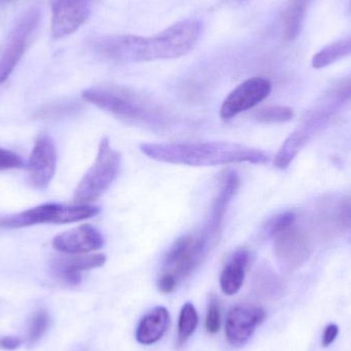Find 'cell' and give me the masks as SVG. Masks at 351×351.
Listing matches in <instances>:
<instances>
[{
  "label": "cell",
  "mask_w": 351,
  "mask_h": 351,
  "mask_svg": "<svg viewBox=\"0 0 351 351\" xmlns=\"http://www.w3.org/2000/svg\"><path fill=\"white\" fill-rule=\"evenodd\" d=\"M147 158L166 164L189 167H214L247 162L265 165L270 160L264 150L230 142H182L144 143L140 145Z\"/></svg>",
  "instance_id": "1"
},
{
  "label": "cell",
  "mask_w": 351,
  "mask_h": 351,
  "mask_svg": "<svg viewBox=\"0 0 351 351\" xmlns=\"http://www.w3.org/2000/svg\"><path fill=\"white\" fill-rule=\"evenodd\" d=\"M82 98L132 125L162 130L172 121L170 113L160 105L127 88H86Z\"/></svg>",
  "instance_id": "2"
},
{
  "label": "cell",
  "mask_w": 351,
  "mask_h": 351,
  "mask_svg": "<svg viewBox=\"0 0 351 351\" xmlns=\"http://www.w3.org/2000/svg\"><path fill=\"white\" fill-rule=\"evenodd\" d=\"M121 164V154L113 149L108 138H103L96 160L76 187L74 199L84 204L102 196L117 179Z\"/></svg>",
  "instance_id": "3"
},
{
  "label": "cell",
  "mask_w": 351,
  "mask_h": 351,
  "mask_svg": "<svg viewBox=\"0 0 351 351\" xmlns=\"http://www.w3.org/2000/svg\"><path fill=\"white\" fill-rule=\"evenodd\" d=\"M96 215V206L90 204L62 206L59 204H43L19 214L0 218V227L16 229L47 223L69 224L93 218Z\"/></svg>",
  "instance_id": "4"
},
{
  "label": "cell",
  "mask_w": 351,
  "mask_h": 351,
  "mask_svg": "<svg viewBox=\"0 0 351 351\" xmlns=\"http://www.w3.org/2000/svg\"><path fill=\"white\" fill-rule=\"evenodd\" d=\"M212 245L202 230L179 237L165 258L164 274H172L178 282L187 278L206 259Z\"/></svg>",
  "instance_id": "5"
},
{
  "label": "cell",
  "mask_w": 351,
  "mask_h": 351,
  "mask_svg": "<svg viewBox=\"0 0 351 351\" xmlns=\"http://www.w3.org/2000/svg\"><path fill=\"white\" fill-rule=\"evenodd\" d=\"M40 12L37 8H30L12 27L0 55V84L8 80L20 63L33 33L40 23Z\"/></svg>",
  "instance_id": "6"
},
{
  "label": "cell",
  "mask_w": 351,
  "mask_h": 351,
  "mask_svg": "<svg viewBox=\"0 0 351 351\" xmlns=\"http://www.w3.org/2000/svg\"><path fill=\"white\" fill-rule=\"evenodd\" d=\"M335 111V109L325 104L309 113L308 117L303 119L278 150L274 158V166L280 170L288 168L313 136L329 121Z\"/></svg>",
  "instance_id": "7"
},
{
  "label": "cell",
  "mask_w": 351,
  "mask_h": 351,
  "mask_svg": "<svg viewBox=\"0 0 351 351\" xmlns=\"http://www.w3.org/2000/svg\"><path fill=\"white\" fill-rule=\"evenodd\" d=\"M271 92V84L263 77L245 80L227 96L220 109V117L229 121L239 113L257 106L265 100Z\"/></svg>",
  "instance_id": "8"
},
{
  "label": "cell",
  "mask_w": 351,
  "mask_h": 351,
  "mask_svg": "<svg viewBox=\"0 0 351 351\" xmlns=\"http://www.w3.org/2000/svg\"><path fill=\"white\" fill-rule=\"evenodd\" d=\"M92 0H53L51 31L55 38L69 36L90 18Z\"/></svg>",
  "instance_id": "9"
},
{
  "label": "cell",
  "mask_w": 351,
  "mask_h": 351,
  "mask_svg": "<svg viewBox=\"0 0 351 351\" xmlns=\"http://www.w3.org/2000/svg\"><path fill=\"white\" fill-rule=\"evenodd\" d=\"M57 170V149L49 136H39L28 160L29 182L36 189L49 187Z\"/></svg>",
  "instance_id": "10"
},
{
  "label": "cell",
  "mask_w": 351,
  "mask_h": 351,
  "mask_svg": "<svg viewBox=\"0 0 351 351\" xmlns=\"http://www.w3.org/2000/svg\"><path fill=\"white\" fill-rule=\"evenodd\" d=\"M265 317L264 309L256 305L241 304L233 307L227 315L225 325L227 341L233 346L247 343Z\"/></svg>",
  "instance_id": "11"
},
{
  "label": "cell",
  "mask_w": 351,
  "mask_h": 351,
  "mask_svg": "<svg viewBox=\"0 0 351 351\" xmlns=\"http://www.w3.org/2000/svg\"><path fill=\"white\" fill-rule=\"evenodd\" d=\"M274 239L276 258L280 265L289 271L298 269L311 257V247L306 237L296 224L276 235Z\"/></svg>",
  "instance_id": "12"
},
{
  "label": "cell",
  "mask_w": 351,
  "mask_h": 351,
  "mask_svg": "<svg viewBox=\"0 0 351 351\" xmlns=\"http://www.w3.org/2000/svg\"><path fill=\"white\" fill-rule=\"evenodd\" d=\"M102 233L90 224L80 225L53 237V249L68 255H82L98 251L104 245Z\"/></svg>",
  "instance_id": "13"
},
{
  "label": "cell",
  "mask_w": 351,
  "mask_h": 351,
  "mask_svg": "<svg viewBox=\"0 0 351 351\" xmlns=\"http://www.w3.org/2000/svg\"><path fill=\"white\" fill-rule=\"evenodd\" d=\"M239 185H241V181L237 173L229 172L223 176L220 189L210 206V212L206 226L202 229V232L208 237L213 245L220 237L227 208L237 194Z\"/></svg>",
  "instance_id": "14"
},
{
  "label": "cell",
  "mask_w": 351,
  "mask_h": 351,
  "mask_svg": "<svg viewBox=\"0 0 351 351\" xmlns=\"http://www.w3.org/2000/svg\"><path fill=\"white\" fill-rule=\"evenodd\" d=\"M106 262L104 254L95 255H68L60 256L51 260V266L53 272L64 282L69 285H76L80 282L82 274L88 270L101 267Z\"/></svg>",
  "instance_id": "15"
},
{
  "label": "cell",
  "mask_w": 351,
  "mask_h": 351,
  "mask_svg": "<svg viewBox=\"0 0 351 351\" xmlns=\"http://www.w3.org/2000/svg\"><path fill=\"white\" fill-rule=\"evenodd\" d=\"M170 315L162 306L154 307L140 321L136 331V339L143 346H152L162 339L168 329Z\"/></svg>",
  "instance_id": "16"
},
{
  "label": "cell",
  "mask_w": 351,
  "mask_h": 351,
  "mask_svg": "<svg viewBox=\"0 0 351 351\" xmlns=\"http://www.w3.org/2000/svg\"><path fill=\"white\" fill-rule=\"evenodd\" d=\"M249 258V252L241 249L227 262L220 276L221 290L224 294L232 296L241 290L245 282Z\"/></svg>",
  "instance_id": "17"
},
{
  "label": "cell",
  "mask_w": 351,
  "mask_h": 351,
  "mask_svg": "<svg viewBox=\"0 0 351 351\" xmlns=\"http://www.w3.org/2000/svg\"><path fill=\"white\" fill-rule=\"evenodd\" d=\"M313 0H289L282 16V33L287 40H294L300 34L307 10Z\"/></svg>",
  "instance_id": "18"
},
{
  "label": "cell",
  "mask_w": 351,
  "mask_h": 351,
  "mask_svg": "<svg viewBox=\"0 0 351 351\" xmlns=\"http://www.w3.org/2000/svg\"><path fill=\"white\" fill-rule=\"evenodd\" d=\"M351 55V37L332 43L328 47H324L313 57V67L315 69L327 67L343 58Z\"/></svg>",
  "instance_id": "19"
},
{
  "label": "cell",
  "mask_w": 351,
  "mask_h": 351,
  "mask_svg": "<svg viewBox=\"0 0 351 351\" xmlns=\"http://www.w3.org/2000/svg\"><path fill=\"white\" fill-rule=\"evenodd\" d=\"M198 325V315L192 303L187 302L183 305L180 311L179 323H178V344L183 346L195 332Z\"/></svg>",
  "instance_id": "20"
},
{
  "label": "cell",
  "mask_w": 351,
  "mask_h": 351,
  "mask_svg": "<svg viewBox=\"0 0 351 351\" xmlns=\"http://www.w3.org/2000/svg\"><path fill=\"white\" fill-rule=\"evenodd\" d=\"M294 117V111L287 106H269L254 113V119L264 123H284Z\"/></svg>",
  "instance_id": "21"
},
{
  "label": "cell",
  "mask_w": 351,
  "mask_h": 351,
  "mask_svg": "<svg viewBox=\"0 0 351 351\" xmlns=\"http://www.w3.org/2000/svg\"><path fill=\"white\" fill-rule=\"evenodd\" d=\"M49 315L45 309H38L33 313L27 325V338L29 343L34 344L45 335L49 329Z\"/></svg>",
  "instance_id": "22"
},
{
  "label": "cell",
  "mask_w": 351,
  "mask_h": 351,
  "mask_svg": "<svg viewBox=\"0 0 351 351\" xmlns=\"http://www.w3.org/2000/svg\"><path fill=\"white\" fill-rule=\"evenodd\" d=\"M255 288L257 292L264 296H274L280 293L282 285H280L278 276L271 271V269L262 268L256 276Z\"/></svg>",
  "instance_id": "23"
},
{
  "label": "cell",
  "mask_w": 351,
  "mask_h": 351,
  "mask_svg": "<svg viewBox=\"0 0 351 351\" xmlns=\"http://www.w3.org/2000/svg\"><path fill=\"white\" fill-rule=\"evenodd\" d=\"M294 224H296V214L288 210V212L280 213L270 219L266 223L264 231L268 237H276V235L284 232Z\"/></svg>",
  "instance_id": "24"
},
{
  "label": "cell",
  "mask_w": 351,
  "mask_h": 351,
  "mask_svg": "<svg viewBox=\"0 0 351 351\" xmlns=\"http://www.w3.org/2000/svg\"><path fill=\"white\" fill-rule=\"evenodd\" d=\"M336 226L342 232L351 233V197L346 196L342 198L334 213Z\"/></svg>",
  "instance_id": "25"
},
{
  "label": "cell",
  "mask_w": 351,
  "mask_h": 351,
  "mask_svg": "<svg viewBox=\"0 0 351 351\" xmlns=\"http://www.w3.org/2000/svg\"><path fill=\"white\" fill-rule=\"evenodd\" d=\"M221 328V306L218 298L212 296L208 301L206 317V329L208 334L218 333Z\"/></svg>",
  "instance_id": "26"
},
{
  "label": "cell",
  "mask_w": 351,
  "mask_h": 351,
  "mask_svg": "<svg viewBox=\"0 0 351 351\" xmlns=\"http://www.w3.org/2000/svg\"><path fill=\"white\" fill-rule=\"evenodd\" d=\"M23 166L22 158L10 150L0 148V172L21 168Z\"/></svg>",
  "instance_id": "27"
},
{
  "label": "cell",
  "mask_w": 351,
  "mask_h": 351,
  "mask_svg": "<svg viewBox=\"0 0 351 351\" xmlns=\"http://www.w3.org/2000/svg\"><path fill=\"white\" fill-rule=\"evenodd\" d=\"M178 280L172 274H162L160 278H158V286L160 292L165 294L174 292L175 289L177 288Z\"/></svg>",
  "instance_id": "28"
},
{
  "label": "cell",
  "mask_w": 351,
  "mask_h": 351,
  "mask_svg": "<svg viewBox=\"0 0 351 351\" xmlns=\"http://www.w3.org/2000/svg\"><path fill=\"white\" fill-rule=\"evenodd\" d=\"M338 334H339V328L337 325L330 324L329 326H327L324 331L323 338H322V344L324 348H329L331 344H333L334 341L337 339Z\"/></svg>",
  "instance_id": "29"
},
{
  "label": "cell",
  "mask_w": 351,
  "mask_h": 351,
  "mask_svg": "<svg viewBox=\"0 0 351 351\" xmlns=\"http://www.w3.org/2000/svg\"><path fill=\"white\" fill-rule=\"evenodd\" d=\"M74 110L73 106H56V105H51V106L43 107L40 110H38L37 115L38 117H56L59 113H65L68 111Z\"/></svg>",
  "instance_id": "30"
},
{
  "label": "cell",
  "mask_w": 351,
  "mask_h": 351,
  "mask_svg": "<svg viewBox=\"0 0 351 351\" xmlns=\"http://www.w3.org/2000/svg\"><path fill=\"white\" fill-rule=\"evenodd\" d=\"M22 346V339L16 336H3L0 338V348L6 351L18 350Z\"/></svg>",
  "instance_id": "31"
}]
</instances>
